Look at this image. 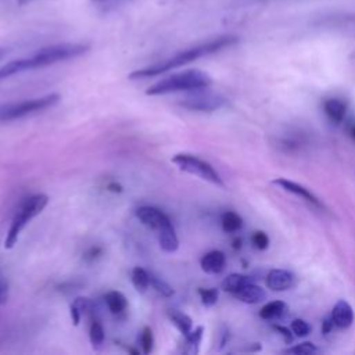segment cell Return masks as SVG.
<instances>
[{"mask_svg": "<svg viewBox=\"0 0 355 355\" xmlns=\"http://www.w3.org/2000/svg\"><path fill=\"white\" fill-rule=\"evenodd\" d=\"M237 42H239V37L233 36V35H223V36L215 37L212 40H208V42L200 43L197 46H193L190 49L182 50V51L173 54L172 57H169L164 61H159L157 64L148 65V67L141 68V69H136V71L129 73V79H146V78H153V76L165 73L171 69H175V68L183 67L186 64H190V62H193L198 58H202V57H207L209 54L218 53V51H220L226 47H230V46L236 44Z\"/></svg>", "mask_w": 355, "mask_h": 355, "instance_id": "6da1fadb", "label": "cell"}, {"mask_svg": "<svg viewBox=\"0 0 355 355\" xmlns=\"http://www.w3.org/2000/svg\"><path fill=\"white\" fill-rule=\"evenodd\" d=\"M87 50H89V46L82 43H62V44H53L49 47H43L29 57L12 60L1 65L0 80L25 71H32V69L43 68L61 61H67L71 58H76L85 54Z\"/></svg>", "mask_w": 355, "mask_h": 355, "instance_id": "7a4b0ae2", "label": "cell"}, {"mask_svg": "<svg viewBox=\"0 0 355 355\" xmlns=\"http://www.w3.org/2000/svg\"><path fill=\"white\" fill-rule=\"evenodd\" d=\"M136 218L151 232L155 233L159 247L165 252H175L179 247V240L169 216L151 205H141L136 209Z\"/></svg>", "mask_w": 355, "mask_h": 355, "instance_id": "3957f363", "label": "cell"}, {"mask_svg": "<svg viewBox=\"0 0 355 355\" xmlns=\"http://www.w3.org/2000/svg\"><path fill=\"white\" fill-rule=\"evenodd\" d=\"M212 83L211 76L200 69H187L183 72H178L169 75L154 85H151L147 90V96H161L176 92H190V90H202L207 89Z\"/></svg>", "mask_w": 355, "mask_h": 355, "instance_id": "277c9868", "label": "cell"}, {"mask_svg": "<svg viewBox=\"0 0 355 355\" xmlns=\"http://www.w3.org/2000/svg\"><path fill=\"white\" fill-rule=\"evenodd\" d=\"M47 202H49V197L43 193H39V194L29 196L19 204V207L17 208L12 216L7 236L4 239V248L10 250L17 244L24 227L29 223V220H32L46 208Z\"/></svg>", "mask_w": 355, "mask_h": 355, "instance_id": "5b68a950", "label": "cell"}, {"mask_svg": "<svg viewBox=\"0 0 355 355\" xmlns=\"http://www.w3.org/2000/svg\"><path fill=\"white\" fill-rule=\"evenodd\" d=\"M60 100H61L60 94L50 93L42 97L0 104V122H10V121H15V119L44 111L55 105Z\"/></svg>", "mask_w": 355, "mask_h": 355, "instance_id": "8992f818", "label": "cell"}, {"mask_svg": "<svg viewBox=\"0 0 355 355\" xmlns=\"http://www.w3.org/2000/svg\"><path fill=\"white\" fill-rule=\"evenodd\" d=\"M172 162L180 171H183L186 173L198 176L200 179H202L205 182H209V183H212L215 186H219V187L225 186L220 175L215 171V168L209 162H207V161H204V159H201V158H198L193 154H186V153L175 154L172 157Z\"/></svg>", "mask_w": 355, "mask_h": 355, "instance_id": "52a82bcc", "label": "cell"}, {"mask_svg": "<svg viewBox=\"0 0 355 355\" xmlns=\"http://www.w3.org/2000/svg\"><path fill=\"white\" fill-rule=\"evenodd\" d=\"M226 104V98L216 93L209 92H197L186 96L179 101V105L191 111H215Z\"/></svg>", "mask_w": 355, "mask_h": 355, "instance_id": "ba28073f", "label": "cell"}, {"mask_svg": "<svg viewBox=\"0 0 355 355\" xmlns=\"http://www.w3.org/2000/svg\"><path fill=\"white\" fill-rule=\"evenodd\" d=\"M266 286L273 291H286L295 286V276L286 269H270L266 275Z\"/></svg>", "mask_w": 355, "mask_h": 355, "instance_id": "9c48e42d", "label": "cell"}, {"mask_svg": "<svg viewBox=\"0 0 355 355\" xmlns=\"http://www.w3.org/2000/svg\"><path fill=\"white\" fill-rule=\"evenodd\" d=\"M272 183L276 184V186H279V187L283 189L284 191H288V193H291V194H294V196H298V197H301V198H304V200H306V201H309V202H312V204L320 207L319 198H318L309 189H306L305 186H302V184H300V183H295V182L288 180V179H286V178L273 179Z\"/></svg>", "mask_w": 355, "mask_h": 355, "instance_id": "30bf717a", "label": "cell"}, {"mask_svg": "<svg viewBox=\"0 0 355 355\" xmlns=\"http://www.w3.org/2000/svg\"><path fill=\"white\" fill-rule=\"evenodd\" d=\"M200 266L205 273L218 275L223 272L226 266V255L219 250H212L202 255V258L200 259Z\"/></svg>", "mask_w": 355, "mask_h": 355, "instance_id": "8fae6325", "label": "cell"}, {"mask_svg": "<svg viewBox=\"0 0 355 355\" xmlns=\"http://www.w3.org/2000/svg\"><path fill=\"white\" fill-rule=\"evenodd\" d=\"M334 326L340 329H347L354 322V311L352 306L345 301V300H338L336 305L331 309L330 313Z\"/></svg>", "mask_w": 355, "mask_h": 355, "instance_id": "7c38bea8", "label": "cell"}, {"mask_svg": "<svg viewBox=\"0 0 355 355\" xmlns=\"http://www.w3.org/2000/svg\"><path fill=\"white\" fill-rule=\"evenodd\" d=\"M232 295L236 297L239 301L245 302V304H258V302H261L266 298L265 290L261 286L252 283V280L245 283L241 288H239Z\"/></svg>", "mask_w": 355, "mask_h": 355, "instance_id": "4fadbf2b", "label": "cell"}, {"mask_svg": "<svg viewBox=\"0 0 355 355\" xmlns=\"http://www.w3.org/2000/svg\"><path fill=\"white\" fill-rule=\"evenodd\" d=\"M104 302H105L108 311L114 315L122 313L128 308L126 297L121 291H116V290L105 293L104 294Z\"/></svg>", "mask_w": 355, "mask_h": 355, "instance_id": "5bb4252c", "label": "cell"}, {"mask_svg": "<svg viewBox=\"0 0 355 355\" xmlns=\"http://www.w3.org/2000/svg\"><path fill=\"white\" fill-rule=\"evenodd\" d=\"M323 110L326 115L336 123H340L347 114V105L338 98H329L323 104Z\"/></svg>", "mask_w": 355, "mask_h": 355, "instance_id": "9a60e30c", "label": "cell"}, {"mask_svg": "<svg viewBox=\"0 0 355 355\" xmlns=\"http://www.w3.org/2000/svg\"><path fill=\"white\" fill-rule=\"evenodd\" d=\"M168 316L171 319V322L175 324V327L183 334H189L193 330V320L189 315L178 311V309H171L168 312Z\"/></svg>", "mask_w": 355, "mask_h": 355, "instance_id": "2e32d148", "label": "cell"}, {"mask_svg": "<svg viewBox=\"0 0 355 355\" xmlns=\"http://www.w3.org/2000/svg\"><path fill=\"white\" fill-rule=\"evenodd\" d=\"M286 311H287L286 302H283V301H270V302L265 304L261 308L259 316L265 320H273V319H279Z\"/></svg>", "mask_w": 355, "mask_h": 355, "instance_id": "e0dca14e", "label": "cell"}, {"mask_svg": "<svg viewBox=\"0 0 355 355\" xmlns=\"http://www.w3.org/2000/svg\"><path fill=\"white\" fill-rule=\"evenodd\" d=\"M132 283L137 291H140V293L147 291L151 287V272H148L140 266L133 268Z\"/></svg>", "mask_w": 355, "mask_h": 355, "instance_id": "ac0fdd59", "label": "cell"}, {"mask_svg": "<svg viewBox=\"0 0 355 355\" xmlns=\"http://www.w3.org/2000/svg\"><path fill=\"white\" fill-rule=\"evenodd\" d=\"M202 334H204V327L202 326H197L194 327L189 334L184 336V348L183 351L186 354H197L201 340H202Z\"/></svg>", "mask_w": 355, "mask_h": 355, "instance_id": "d6986e66", "label": "cell"}, {"mask_svg": "<svg viewBox=\"0 0 355 355\" xmlns=\"http://www.w3.org/2000/svg\"><path fill=\"white\" fill-rule=\"evenodd\" d=\"M220 225L226 233H236L243 227V219L239 214L233 211H226L220 216Z\"/></svg>", "mask_w": 355, "mask_h": 355, "instance_id": "ffe728a7", "label": "cell"}, {"mask_svg": "<svg viewBox=\"0 0 355 355\" xmlns=\"http://www.w3.org/2000/svg\"><path fill=\"white\" fill-rule=\"evenodd\" d=\"M248 282H251V279L248 276H244V275H240V273H232V275H229L223 279L220 287H222L223 291H227V293L233 294Z\"/></svg>", "mask_w": 355, "mask_h": 355, "instance_id": "44dd1931", "label": "cell"}, {"mask_svg": "<svg viewBox=\"0 0 355 355\" xmlns=\"http://www.w3.org/2000/svg\"><path fill=\"white\" fill-rule=\"evenodd\" d=\"M89 306H90V302H89V300L85 298V297H78V298H75V301L71 304V306H69L71 319H72V322H73L75 326L79 324L82 315L89 309Z\"/></svg>", "mask_w": 355, "mask_h": 355, "instance_id": "7402d4cb", "label": "cell"}, {"mask_svg": "<svg viewBox=\"0 0 355 355\" xmlns=\"http://www.w3.org/2000/svg\"><path fill=\"white\" fill-rule=\"evenodd\" d=\"M89 338H90V343L94 348H98L104 344L105 333H104V329H103L100 322H97V320L92 322V324L89 327Z\"/></svg>", "mask_w": 355, "mask_h": 355, "instance_id": "603a6c76", "label": "cell"}, {"mask_svg": "<svg viewBox=\"0 0 355 355\" xmlns=\"http://www.w3.org/2000/svg\"><path fill=\"white\" fill-rule=\"evenodd\" d=\"M151 288L155 290L158 294H161L162 297H172L173 295V288L172 286H169L165 280H162L161 277H157L151 273Z\"/></svg>", "mask_w": 355, "mask_h": 355, "instance_id": "cb8c5ba5", "label": "cell"}, {"mask_svg": "<svg viewBox=\"0 0 355 355\" xmlns=\"http://www.w3.org/2000/svg\"><path fill=\"white\" fill-rule=\"evenodd\" d=\"M198 294H200L201 302L205 306H212L214 304H216L218 297H219V293L216 288H200Z\"/></svg>", "mask_w": 355, "mask_h": 355, "instance_id": "d4e9b609", "label": "cell"}, {"mask_svg": "<svg viewBox=\"0 0 355 355\" xmlns=\"http://www.w3.org/2000/svg\"><path fill=\"white\" fill-rule=\"evenodd\" d=\"M140 344L143 348L144 354H150L153 351V345H154V336L150 327H144L141 334H140Z\"/></svg>", "mask_w": 355, "mask_h": 355, "instance_id": "484cf974", "label": "cell"}, {"mask_svg": "<svg viewBox=\"0 0 355 355\" xmlns=\"http://www.w3.org/2000/svg\"><path fill=\"white\" fill-rule=\"evenodd\" d=\"M291 331L297 337H306L311 333V326L304 319H294L291 322Z\"/></svg>", "mask_w": 355, "mask_h": 355, "instance_id": "4316f807", "label": "cell"}, {"mask_svg": "<svg viewBox=\"0 0 355 355\" xmlns=\"http://www.w3.org/2000/svg\"><path fill=\"white\" fill-rule=\"evenodd\" d=\"M286 352H288V354H305V355H308V354H315V352H318V348L315 347V344L305 341V343H301V344H298V345H294V347L287 348Z\"/></svg>", "mask_w": 355, "mask_h": 355, "instance_id": "83f0119b", "label": "cell"}, {"mask_svg": "<svg viewBox=\"0 0 355 355\" xmlns=\"http://www.w3.org/2000/svg\"><path fill=\"white\" fill-rule=\"evenodd\" d=\"M251 241H252L254 247L258 248V250H266V248L269 247V237H268V234H266L265 232H262V230L254 232V234H252V237H251Z\"/></svg>", "mask_w": 355, "mask_h": 355, "instance_id": "f1b7e54d", "label": "cell"}, {"mask_svg": "<svg viewBox=\"0 0 355 355\" xmlns=\"http://www.w3.org/2000/svg\"><path fill=\"white\" fill-rule=\"evenodd\" d=\"M8 298V284L4 276L0 273V305H4Z\"/></svg>", "mask_w": 355, "mask_h": 355, "instance_id": "f546056e", "label": "cell"}, {"mask_svg": "<svg viewBox=\"0 0 355 355\" xmlns=\"http://www.w3.org/2000/svg\"><path fill=\"white\" fill-rule=\"evenodd\" d=\"M333 326H334L333 319H331V316H329V318H326V319L322 322V331H323L324 334H327V333H330V330L333 329Z\"/></svg>", "mask_w": 355, "mask_h": 355, "instance_id": "4dcf8cb0", "label": "cell"}, {"mask_svg": "<svg viewBox=\"0 0 355 355\" xmlns=\"http://www.w3.org/2000/svg\"><path fill=\"white\" fill-rule=\"evenodd\" d=\"M275 329H276L277 331H280V334H283V337H284V340H286L287 343H291L293 336H291V333H290V330H288L287 327H283V326H275Z\"/></svg>", "mask_w": 355, "mask_h": 355, "instance_id": "1f68e13d", "label": "cell"}, {"mask_svg": "<svg viewBox=\"0 0 355 355\" xmlns=\"http://www.w3.org/2000/svg\"><path fill=\"white\" fill-rule=\"evenodd\" d=\"M349 58H351V60H355V49L351 51V54H349Z\"/></svg>", "mask_w": 355, "mask_h": 355, "instance_id": "d6a6232c", "label": "cell"}, {"mask_svg": "<svg viewBox=\"0 0 355 355\" xmlns=\"http://www.w3.org/2000/svg\"><path fill=\"white\" fill-rule=\"evenodd\" d=\"M351 136H352V139L355 140V126L351 129Z\"/></svg>", "mask_w": 355, "mask_h": 355, "instance_id": "836d02e7", "label": "cell"}, {"mask_svg": "<svg viewBox=\"0 0 355 355\" xmlns=\"http://www.w3.org/2000/svg\"><path fill=\"white\" fill-rule=\"evenodd\" d=\"M4 55V50L3 49H0V58Z\"/></svg>", "mask_w": 355, "mask_h": 355, "instance_id": "e575fe53", "label": "cell"}, {"mask_svg": "<svg viewBox=\"0 0 355 355\" xmlns=\"http://www.w3.org/2000/svg\"><path fill=\"white\" fill-rule=\"evenodd\" d=\"M21 3H26V1H31V0H19Z\"/></svg>", "mask_w": 355, "mask_h": 355, "instance_id": "d590c367", "label": "cell"}]
</instances>
